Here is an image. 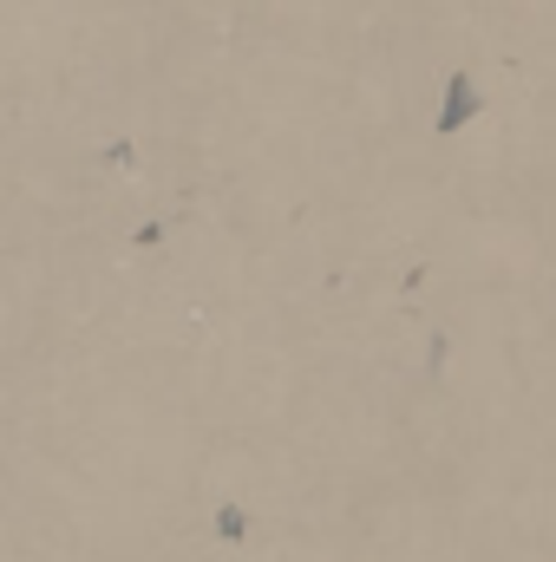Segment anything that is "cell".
<instances>
[{"instance_id":"1","label":"cell","mask_w":556,"mask_h":562,"mask_svg":"<svg viewBox=\"0 0 556 562\" xmlns=\"http://www.w3.org/2000/svg\"><path fill=\"white\" fill-rule=\"evenodd\" d=\"M478 112V86L465 72H452V92H445V112H438V132H458L465 119Z\"/></svg>"}]
</instances>
